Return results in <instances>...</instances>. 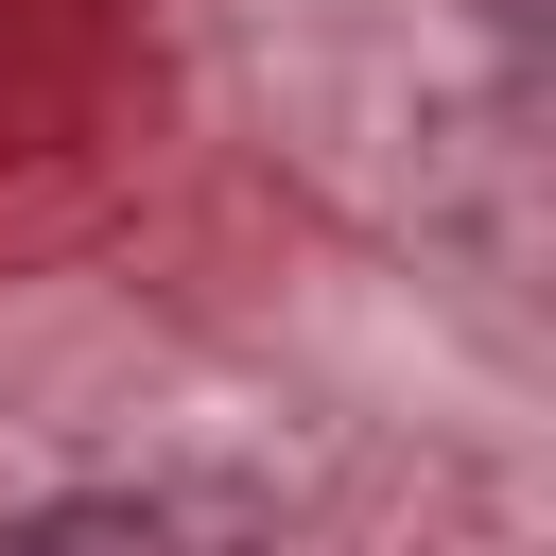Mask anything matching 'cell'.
I'll return each instance as SVG.
<instances>
[{
	"mask_svg": "<svg viewBox=\"0 0 556 556\" xmlns=\"http://www.w3.org/2000/svg\"><path fill=\"white\" fill-rule=\"evenodd\" d=\"M17 556H261V539L208 521V504H174V486H87V504H35Z\"/></svg>",
	"mask_w": 556,
	"mask_h": 556,
	"instance_id": "cell-1",
	"label": "cell"
}]
</instances>
